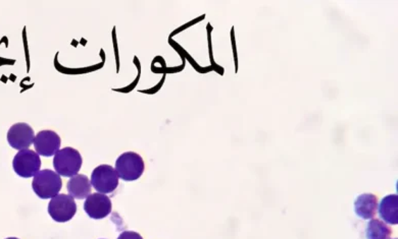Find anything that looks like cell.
<instances>
[{
	"label": "cell",
	"mask_w": 398,
	"mask_h": 239,
	"mask_svg": "<svg viewBox=\"0 0 398 239\" xmlns=\"http://www.w3.org/2000/svg\"><path fill=\"white\" fill-rule=\"evenodd\" d=\"M32 188L40 199H52L59 195V190L63 188V181L61 175L56 172L50 169L41 170L34 176Z\"/></svg>",
	"instance_id": "cell-1"
},
{
	"label": "cell",
	"mask_w": 398,
	"mask_h": 239,
	"mask_svg": "<svg viewBox=\"0 0 398 239\" xmlns=\"http://www.w3.org/2000/svg\"><path fill=\"white\" fill-rule=\"evenodd\" d=\"M145 165L143 157L134 152H126L116 161V172L123 181H134L140 179Z\"/></svg>",
	"instance_id": "cell-2"
},
{
	"label": "cell",
	"mask_w": 398,
	"mask_h": 239,
	"mask_svg": "<svg viewBox=\"0 0 398 239\" xmlns=\"http://www.w3.org/2000/svg\"><path fill=\"white\" fill-rule=\"evenodd\" d=\"M82 163L81 154L74 148H64L54 155V167L61 176H75L81 169Z\"/></svg>",
	"instance_id": "cell-3"
},
{
	"label": "cell",
	"mask_w": 398,
	"mask_h": 239,
	"mask_svg": "<svg viewBox=\"0 0 398 239\" xmlns=\"http://www.w3.org/2000/svg\"><path fill=\"white\" fill-rule=\"evenodd\" d=\"M76 212V202L71 195L65 193L52 198L48 204V213L56 222L65 223L72 220Z\"/></svg>",
	"instance_id": "cell-4"
},
{
	"label": "cell",
	"mask_w": 398,
	"mask_h": 239,
	"mask_svg": "<svg viewBox=\"0 0 398 239\" xmlns=\"http://www.w3.org/2000/svg\"><path fill=\"white\" fill-rule=\"evenodd\" d=\"M90 183L100 193H113L119 186L118 173L111 166H97L91 174Z\"/></svg>",
	"instance_id": "cell-5"
},
{
	"label": "cell",
	"mask_w": 398,
	"mask_h": 239,
	"mask_svg": "<svg viewBox=\"0 0 398 239\" xmlns=\"http://www.w3.org/2000/svg\"><path fill=\"white\" fill-rule=\"evenodd\" d=\"M13 167L15 172L20 177L24 179L34 177L40 170V157L32 150H22L13 158Z\"/></svg>",
	"instance_id": "cell-6"
},
{
	"label": "cell",
	"mask_w": 398,
	"mask_h": 239,
	"mask_svg": "<svg viewBox=\"0 0 398 239\" xmlns=\"http://www.w3.org/2000/svg\"><path fill=\"white\" fill-rule=\"evenodd\" d=\"M84 211L92 219H104L111 213V199L104 193H95L89 195L84 202Z\"/></svg>",
	"instance_id": "cell-7"
},
{
	"label": "cell",
	"mask_w": 398,
	"mask_h": 239,
	"mask_svg": "<svg viewBox=\"0 0 398 239\" xmlns=\"http://www.w3.org/2000/svg\"><path fill=\"white\" fill-rule=\"evenodd\" d=\"M34 131L28 124L19 122L8 129V142L16 150H26L34 143Z\"/></svg>",
	"instance_id": "cell-8"
},
{
	"label": "cell",
	"mask_w": 398,
	"mask_h": 239,
	"mask_svg": "<svg viewBox=\"0 0 398 239\" xmlns=\"http://www.w3.org/2000/svg\"><path fill=\"white\" fill-rule=\"evenodd\" d=\"M61 138L54 131H41L34 138L36 153L43 157L54 156L61 148Z\"/></svg>",
	"instance_id": "cell-9"
},
{
	"label": "cell",
	"mask_w": 398,
	"mask_h": 239,
	"mask_svg": "<svg viewBox=\"0 0 398 239\" xmlns=\"http://www.w3.org/2000/svg\"><path fill=\"white\" fill-rule=\"evenodd\" d=\"M354 211L361 219H373L378 211V198L373 193H363L354 202Z\"/></svg>",
	"instance_id": "cell-10"
},
{
	"label": "cell",
	"mask_w": 398,
	"mask_h": 239,
	"mask_svg": "<svg viewBox=\"0 0 398 239\" xmlns=\"http://www.w3.org/2000/svg\"><path fill=\"white\" fill-rule=\"evenodd\" d=\"M68 193L73 199L84 200L90 195L91 183L88 177L84 174H77L71 177L66 184Z\"/></svg>",
	"instance_id": "cell-11"
},
{
	"label": "cell",
	"mask_w": 398,
	"mask_h": 239,
	"mask_svg": "<svg viewBox=\"0 0 398 239\" xmlns=\"http://www.w3.org/2000/svg\"><path fill=\"white\" fill-rule=\"evenodd\" d=\"M379 215L384 222L397 225L398 223L397 195H386L378 205Z\"/></svg>",
	"instance_id": "cell-12"
},
{
	"label": "cell",
	"mask_w": 398,
	"mask_h": 239,
	"mask_svg": "<svg viewBox=\"0 0 398 239\" xmlns=\"http://www.w3.org/2000/svg\"><path fill=\"white\" fill-rule=\"evenodd\" d=\"M391 235V229L386 223L379 219L370 221L367 227L368 239H389Z\"/></svg>",
	"instance_id": "cell-13"
},
{
	"label": "cell",
	"mask_w": 398,
	"mask_h": 239,
	"mask_svg": "<svg viewBox=\"0 0 398 239\" xmlns=\"http://www.w3.org/2000/svg\"><path fill=\"white\" fill-rule=\"evenodd\" d=\"M118 239H143L140 234L135 231H123Z\"/></svg>",
	"instance_id": "cell-14"
},
{
	"label": "cell",
	"mask_w": 398,
	"mask_h": 239,
	"mask_svg": "<svg viewBox=\"0 0 398 239\" xmlns=\"http://www.w3.org/2000/svg\"><path fill=\"white\" fill-rule=\"evenodd\" d=\"M6 239H19V238H6Z\"/></svg>",
	"instance_id": "cell-15"
}]
</instances>
